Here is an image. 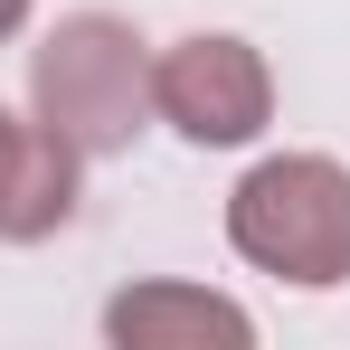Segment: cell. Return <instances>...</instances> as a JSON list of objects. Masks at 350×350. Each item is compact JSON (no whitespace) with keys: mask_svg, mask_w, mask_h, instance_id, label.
<instances>
[{"mask_svg":"<svg viewBox=\"0 0 350 350\" xmlns=\"http://www.w3.org/2000/svg\"><path fill=\"white\" fill-rule=\"evenodd\" d=\"M85 199V152L38 114L0 105V246H48Z\"/></svg>","mask_w":350,"mask_h":350,"instance_id":"4","label":"cell"},{"mask_svg":"<svg viewBox=\"0 0 350 350\" xmlns=\"http://www.w3.org/2000/svg\"><path fill=\"white\" fill-rule=\"evenodd\" d=\"M228 246H237V265H256L293 293L350 284V161L265 152L228 189Z\"/></svg>","mask_w":350,"mask_h":350,"instance_id":"2","label":"cell"},{"mask_svg":"<svg viewBox=\"0 0 350 350\" xmlns=\"http://www.w3.org/2000/svg\"><path fill=\"white\" fill-rule=\"evenodd\" d=\"M152 123H171L189 152H246L275 123V66L237 29H189L152 48Z\"/></svg>","mask_w":350,"mask_h":350,"instance_id":"3","label":"cell"},{"mask_svg":"<svg viewBox=\"0 0 350 350\" xmlns=\"http://www.w3.org/2000/svg\"><path fill=\"white\" fill-rule=\"evenodd\" d=\"M29 10H38V0H0V38H19V29H29Z\"/></svg>","mask_w":350,"mask_h":350,"instance_id":"6","label":"cell"},{"mask_svg":"<svg viewBox=\"0 0 350 350\" xmlns=\"http://www.w3.org/2000/svg\"><path fill=\"white\" fill-rule=\"evenodd\" d=\"M29 114L85 161H114L152 133V38L114 10H66L29 48Z\"/></svg>","mask_w":350,"mask_h":350,"instance_id":"1","label":"cell"},{"mask_svg":"<svg viewBox=\"0 0 350 350\" xmlns=\"http://www.w3.org/2000/svg\"><path fill=\"white\" fill-rule=\"evenodd\" d=\"M105 341L114 350H246L256 312L218 284H189V275H142L105 303Z\"/></svg>","mask_w":350,"mask_h":350,"instance_id":"5","label":"cell"}]
</instances>
